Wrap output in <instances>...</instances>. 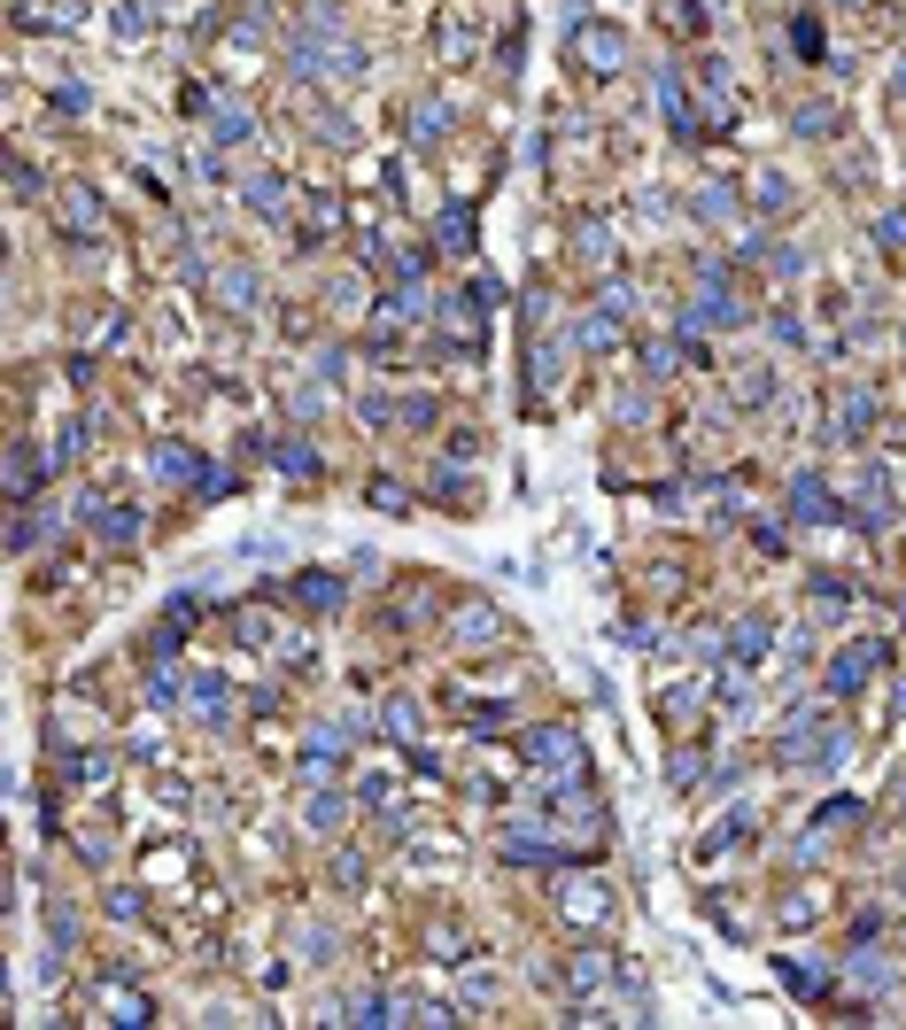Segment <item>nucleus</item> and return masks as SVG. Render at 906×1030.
<instances>
[{
  "mask_svg": "<svg viewBox=\"0 0 906 1030\" xmlns=\"http://www.w3.org/2000/svg\"><path fill=\"white\" fill-rule=\"evenodd\" d=\"M527 751H535V767H550V776H573V767H582V744H573V729H535Z\"/></svg>",
  "mask_w": 906,
  "mask_h": 1030,
  "instance_id": "1",
  "label": "nucleus"
},
{
  "mask_svg": "<svg viewBox=\"0 0 906 1030\" xmlns=\"http://www.w3.org/2000/svg\"><path fill=\"white\" fill-rule=\"evenodd\" d=\"M573 55H582V62L597 70V78H612L628 47H620V32H605V24H582V32H573Z\"/></svg>",
  "mask_w": 906,
  "mask_h": 1030,
  "instance_id": "2",
  "label": "nucleus"
},
{
  "mask_svg": "<svg viewBox=\"0 0 906 1030\" xmlns=\"http://www.w3.org/2000/svg\"><path fill=\"white\" fill-rule=\"evenodd\" d=\"M875 659H883V651H875V643H853V651H845V659H837V666H830V690H860V682H868V674H875Z\"/></svg>",
  "mask_w": 906,
  "mask_h": 1030,
  "instance_id": "3",
  "label": "nucleus"
},
{
  "mask_svg": "<svg viewBox=\"0 0 906 1030\" xmlns=\"http://www.w3.org/2000/svg\"><path fill=\"white\" fill-rule=\"evenodd\" d=\"M62 225H70V233H86V240H94V233H102V202H94L86 187H70V194H62Z\"/></svg>",
  "mask_w": 906,
  "mask_h": 1030,
  "instance_id": "4",
  "label": "nucleus"
},
{
  "mask_svg": "<svg viewBox=\"0 0 906 1030\" xmlns=\"http://www.w3.org/2000/svg\"><path fill=\"white\" fill-rule=\"evenodd\" d=\"M790 511H798V520H830V496H821V481H813V473L790 488Z\"/></svg>",
  "mask_w": 906,
  "mask_h": 1030,
  "instance_id": "5",
  "label": "nucleus"
},
{
  "mask_svg": "<svg viewBox=\"0 0 906 1030\" xmlns=\"http://www.w3.org/2000/svg\"><path fill=\"white\" fill-rule=\"evenodd\" d=\"M32 481H39V458H32V450L16 442V450H9V496L24 504V496H32Z\"/></svg>",
  "mask_w": 906,
  "mask_h": 1030,
  "instance_id": "6",
  "label": "nucleus"
},
{
  "mask_svg": "<svg viewBox=\"0 0 906 1030\" xmlns=\"http://www.w3.org/2000/svg\"><path fill=\"white\" fill-rule=\"evenodd\" d=\"M565 914H573V922H597V914H605V891H597V884H573V891H565Z\"/></svg>",
  "mask_w": 906,
  "mask_h": 1030,
  "instance_id": "7",
  "label": "nucleus"
},
{
  "mask_svg": "<svg viewBox=\"0 0 906 1030\" xmlns=\"http://www.w3.org/2000/svg\"><path fill=\"white\" fill-rule=\"evenodd\" d=\"M434 240H442V248H465V240H473V210H442Z\"/></svg>",
  "mask_w": 906,
  "mask_h": 1030,
  "instance_id": "8",
  "label": "nucleus"
},
{
  "mask_svg": "<svg viewBox=\"0 0 906 1030\" xmlns=\"http://www.w3.org/2000/svg\"><path fill=\"white\" fill-rule=\"evenodd\" d=\"M155 473H163V481H202L194 450H163V458H155Z\"/></svg>",
  "mask_w": 906,
  "mask_h": 1030,
  "instance_id": "9",
  "label": "nucleus"
},
{
  "mask_svg": "<svg viewBox=\"0 0 906 1030\" xmlns=\"http://www.w3.org/2000/svg\"><path fill=\"white\" fill-rule=\"evenodd\" d=\"M295 596H302L310 613H325V605H334V596H342V581H325V573H318V581H295Z\"/></svg>",
  "mask_w": 906,
  "mask_h": 1030,
  "instance_id": "10",
  "label": "nucleus"
},
{
  "mask_svg": "<svg viewBox=\"0 0 906 1030\" xmlns=\"http://www.w3.org/2000/svg\"><path fill=\"white\" fill-rule=\"evenodd\" d=\"M279 194H287L279 179H249V210H257V217H279Z\"/></svg>",
  "mask_w": 906,
  "mask_h": 1030,
  "instance_id": "11",
  "label": "nucleus"
},
{
  "mask_svg": "<svg viewBox=\"0 0 906 1030\" xmlns=\"http://www.w3.org/2000/svg\"><path fill=\"white\" fill-rule=\"evenodd\" d=\"M497 628H504L497 613H465V620H457V636H465V643H480V636H488V643H497Z\"/></svg>",
  "mask_w": 906,
  "mask_h": 1030,
  "instance_id": "12",
  "label": "nucleus"
},
{
  "mask_svg": "<svg viewBox=\"0 0 906 1030\" xmlns=\"http://www.w3.org/2000/svg\"><path fill=\"white\" fill-rule=\"evenodd\" d=\"M728 643L744 651V659H760V651H767V628H760V620H736V636H728Z\"/></svg>",
  "mask_w": 906,
  "mask_h": 1030,
  "instance_id": "13",
  "label": "nucleus"
},
{
  "mask_svg": "<svg viewBox=\"0 0 906 1030\" xmlns=\"http://www.w3.org/2000/svg\"><path fill=\"white\" fill-rule=\"evenodd\" d=\"M860 426H868V395H845L837 403V435H860Z\"/></svg>",
  "mask_w": 906,
  "mask_h": 1030,
  "instance_id": "14",
  "label": "nucleus"
},
{
  "mask_svg": "<svg viewBox=\"0 0 906 1030\" xmlns=\"http://www.w3.org/2000/svg\"><path fill=\"white\" fill-rule=\"evenodd\" d=\"M102 535H117V543H132V535H140V511H102Z\"/></svg>",
  "mask_w": 906,
  "mask_h": 1030,
  "instance_id": "15",
  "label": "nucleus"
},
{
  "mask_svg": "<svg viewBox=\"0 0 906 1030\" xmlns=\"http://www.w3.org/2000/svg\"><path fill=\"white\" fill-rule=\"evenodd\" d=\"M388 729L410 736V729H419V706H410V698H388Z\"/></svg>",
  "mask_w": 906,
  "mask_h": 1030,
  "instance_id": "16",
  "label": "nucleus"
},
{
  "mask_svg": "<svg viewBox=\"0 0 906 1030\" xmlns=\"http://www.w3.org/2000/svg\"><path fill=\"white\" fill-rule=\"evenodd\" d=\"M249 132H257L249 109H225V117H217V140H249Z\"/></svg>",
  "mask_w": 906,
  "mask_h": 1030,
  "instance_id": "17",
  "label": "nucleus"
},
{
  "mask_svg": "<svg viewBox=\"0 0 906 1030\" xmlns=\"http://www.w3.org/2000/svg\"><path fill=\"white\" fill-rule=\"evenodd\" d=\"M310 829H342V798H310Z\"/></svg>",
  "mask_w": 906,
  "mask_h": 1030,
  "instance_id": "18",
  "label": "nucleus"
},
{
  "mask_svg": "<svg viewBox=\"0 0 906 1030\" xmlns=\"http://www.w3.org/2000/svg\"><path fill=\"white\" fill-rule=\"evenodd\" d=\"M667 24L675 32H698V9H690V0H667Z\"/></svg>",
  "mask_w": 906,
  "mask_h": 1030,
  "instance_id": "19",
  "label": "nucleus"
},
{
  "mask_svg": "<svg viewBox=\"0 0 906 1030\" xmlns=\"http://www.w3.org/2000/svg\"><path fill=\"white\" fill-rule=\"evenodd\" d=\"M875 233H883V248H906V217H883Z\"/></svg>",
  "mask_w": 906,
  "mask_h": 1030,
  "instance_id": "20",
  "label": "nucleus"
}]
</instances>
